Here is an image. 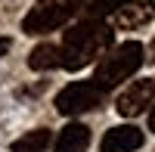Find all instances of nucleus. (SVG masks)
I'll list each match as a JSON object with an SVG mask.
<instances>
[{
  "mask_svg": "<svg viewBox=\"0 0 155 152\" xmlns=\"http://www.w3.org/2000/svg\"><path fill=\"white\" fill-rule=\"evenodd\" d=\"M112 44V28L102 19H81L78 25L62 34V68L78 71L84 68L87 62H93L96 56H102Z\"/></svg>",
  "mask_w": 155,
  "mask_h": 152,
  "instance_id": "f257e3e1",
  "label": "nucleus"
},
{
  "mask_svg": "<svg viewBox=\"0 0 155 152\" xmlns=\"http://www.w3.org/2000/svg\"><path fill=\"white\" fill-rule=\"evenodd\" d=\"M143 62H146V53H143V47H140V41H124V44H118V47H112V50L102 53L93 81L102 90H112V87H118L121 81L134 78Z\"/></svg>",
  "mask_w": 155,
  "mask_h": 152,
  "instance_id": "f03ea898",
  "label": "nucleus"
},
{
  "mask_svg": "<svg viewBox=\"0 0 155 152\" xmlns=\"http://www.w3.org/2000/svg\"><path fill=\"white\" fill-rule=\"evenodd\" d=\"M106 90L96 81H71L68 87H62L56 96V112L59 115H84V112L96 109L102 103Z\"/></svg>",
  "mask_w": 155,
  "mask_h": 152,
  "instance_id": "7ed1b4c3",
  "label": "nucleus"
},
{
  "mask_svg": "<svg viewBox=\"0 0 155 152\" xmlns=\"http://www.w3.org/2000/svg\"><path fill=\"white\" fill-rule=\"evenodd\" d=\"M152 99H155V78H140L118 96L115 109L124 118H137L140 112H146V106H152Z\"/></svg>",
  "mask_w": 155,
  "mask_h": 152,
  "instance_id": "20e7f679",
  "label": "nucleus"
},
{
  "mask_svg": "<svg viewBox=\"0 0 155 152\" xmlns=\"http://www.w3.org/2000/svg\"><path fill=\"white\" fill-rule=\"evenodd\" d=\"M155 16V0H127L124 6L112 12V28L118 31H137Z\"/></svg>",
  "mask_w": 155,
  "mask_h": 152,
  "instance_id": "39448f33",
  "label": "nucleus"
},
{
  "mask_svg": "<svg viewBox=\"0 0 155 152\" xmlns=\"http://www.w3.org/2000/svg\"><path fill=\"white\" fill-rule=\"evenodd\" d=\"M140 146H143V131L134 127V124H121V127L106 131V137L99 143L102 152H134Z\"/></svg>",
  "mask_w": 155,
  "mask_h": 152,
  "instance_id": "423d86ee",
  "label": "nucleus"
},
{
  "mask_svg": "<svg viewBox=\"0 0 155 152\" xmlns=\"http://www.w3.org/2000/svg\"><path fill=\"white\" fill-rule=\"evenodd\" d=\"M87 146H90V131L78 121L65 124L56 137V152H87Z\"/></svg>",
  "mask_w": 155,
  "mask_h": 152,
  "instance_id": "0eeeda50",
  "label": "nucleus"
},
{
  "mask_svg": "<svg viewBox=\"0 0 155 152\" xmlns=\"http://www.w3.org/2000/svg\"><path fill=\"white\" fill-rule=\"evenodd\" d=\"M59 65H62V53L56 44H37L28 53V68H34V71H53Z\"/></svg>",
  "mask_w": 155,
  "mask_h": 152,
  "instance_id": "6e6552de",
  "label": "nucleus"
},
{
  "mask_svg": "<svg viewBox=\"0 0 155 152\" xmlns=\"http://www.w3.org/2000/svg\"><path fill=\"white\" fill-rule=\"evenodd\" d=\"M47 146H50V131L37 127V131H28L25 137H19L12 143V152H44Z\"/></svg>",
  "mask_w": 155,
  "mask_h": 152,
  "instance_id": "1a4fd4ad",
  "label": "nucleus"
},
{
  "mask_svg": "<svg viewBox=\"0 0 155 152\" xmlns=\"http://www.w3.org/2000/svg\"><path fill=\"white\" fill-rule=\"evenodd\" d=\"M127 0H90L87 3V19H106L112 16L118 6H124Z\"/></svg>",
  "mask_w": 155,
  "mask_h": 152,
  "instance_id": "9d476101",
  "label": "nucleus"
},
{
  "mask_svg": "<svg viewBox=\"0 0 155 152\" xmlns=\"http://www.w3.org/2000/svg\"><path fill=\"white\" fill-rule=\"evenodd\" d=\"M6 50H9V37H0V56H3Z\"/></svg>",
  "mask_w": 155,
  "mask_h": 152,
  "instance_id": "9b49d317",
  "label": "nucleus"
},
{
  "mask_svg": "<svg viewBox=\"0 0 155 152\" xmlns=\"http://www.w3.org/2000/svg\"><path fill=\"white\" fill-rule=\"evenodd\" d=\"M149 62H155V37H152V44H149V56H146Z\"/></svg>",
  "mask_w": 155,
  "mask_h": 152,
  "instance_id": "f8f14e48",
  "label": "nucleus"
},
{
  "mask_svg": "<svg viewBox=\"0 0 155 152\" xmlns=\"http://www.w3.org/2000/svg\"><path fill=\"white\" fill-rule=\"evenodd\" d=\"M149 131H155V109L149 112Z\"/></svg>",
  "mask_w": 155,
  "mask_h": 152,
  "instance_id": "ddd939ff",
  "label": "nucleus"
}]
</instances>
